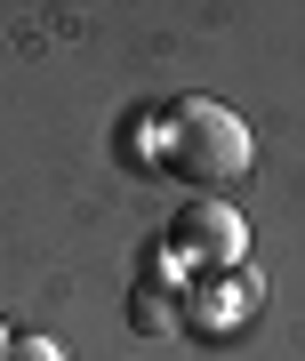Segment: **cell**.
<instances>
[{
	"label": "cell",
	"mask_w": 305,
	"mask_h": 361,
	"mask_svg": "<svg viewBox=\"0 0 305 361\" xmlns=\"http://www.w3.org/2000/svg\"><path fill=\"white\" fill-rule=\"evenodd\" d=\"M152 169L185 177L193 193L233 185V177L249 169V129H241V113H225V104H209V97H177L161 121H152Z\"/></svg>",
	"instance_id": "obj_1"
},
{
	"label": "cell",
	"mask_w": 305,
	"mask_h": 361,
	"mask_svg": "<svg viewBox=\"0 0 305 361\" xmlns=\"http://www.w3.org/2000/svg\"><path fill=\"white\" fill-rule=\"evenodd\" d=\"M128 322H137V329H177V337H185V281H152V273H145V281L128 289Z\"/></svg>",
	"instance_id": "obj_2"
},
{
	"label": "cell",
	"mask_w": 305,
	"mask_h": 361,
	"mask_svg": "<svg viewBox=\"0 0 305 361\" xmlns=\"http://www.w3.org/2000/svg\"><path fill=\"white\" fill-rule=\"evenodd\" d=\"M8 361H64L56 337H8Z\"/></svg>",
	"instance_id": "obj_3"
},
{
	"label": "cell",
	"mask_w": 305,
	"mask_h": 361,
	"mask_svg": "<svg viewBox=\"0 0 305 361\" xmlns=\"http://www.w3.org/2000/svg\"><path fill=\"white\" fill-rule=\"evenodd\" d=\"M0 361H8V322H0Z\"/></svg>",
	"instance_id": "obj_4"
}]
</instances>
